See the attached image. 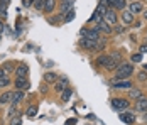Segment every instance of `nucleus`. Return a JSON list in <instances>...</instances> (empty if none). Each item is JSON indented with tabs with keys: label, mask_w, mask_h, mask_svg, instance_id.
<instances>
[{
	"label": "nucleus",
	"mask_w": 147,
	"mask_h": 125,
	"mask_svg": "<svg viewBox=\"0 0 147 125\" xmlns=\"http://www.w3.org/2000/svg\"><path fill=\"white\" fill-rule=\"evenodd\" d=\"M134 73V66L130 63H122V64H118L117 66V80H127L129 76H132Z\"/></svg>",
	"instance_id": "f257e3e1"
},
{
	"label": "nucleus",
	"mask_w": 147,
	"mask_h": 125,
	"mask_svg": "<svg viewBox=\"0 0 147 125\" xmlns=\"http://www.w3.org/2000/svg\"><path fill=\"white\" fill-rule=\"evenodd\" d=\"M81 36H83V39H90V41H98L100 39V30L95 27V29H88V27H85V29H81Z\"/></svg>",
	"instance_id": "f03ea898"
},
{
	"label": "nucleus",
	"mask_w": 147,
	"mask_h": 125,
	"mask_svg": "<svg viewBox=\"0 0 147 125\" xmlns=\"http://www.w3.org/2000/svg\"><path fill=\"white\" fill-rule=\"evenodd\" d=\"M129 105H130V101H129L127 98H113V100H112V107H113L115 110H118V111L127 110Z\"/></svg>",
	"instance_id": "7ed1b4c3"
},
{
	"label": "nucleus",
	"mask_w": 147,
	"mask_h": 125,
	"mask_svg": "<svg viewBox=\"0 0 147 125\" xmlns=\"http://www.w3.org/2000/svg\"><path fill=\"white\" fill-rule=\"evenodd\" d=\"M103 17H105L103 20H105V22H107L108 26H117L118 15H117V12H115V10H112V9H108V10H107V14L103 15Z\"/></svg>",
	"instance_id": "20e7f679"
},
{
	"label": "nucleus",
	"mask_w": 147,
	"mask_h": 125,
	"mask_svg": "<svg viewBox=\"0 0 147 125\" xmlns=\"http://www.w3.org/2000/svg\"><path fill=\"white\" fill-rule=\"evenodd\" d=\"M29 86H30V83H29V80H27V78H17V80H15V88H17V90H20V91L29 90Z\"/></svg>",
	"instance_id": "39448f33"
},
{
	"label": "nucleus",
	"mask_w": 147,
	"mask_h": 125,
	"mask_svg": "<svg viewBox=\"0 0 147 125\" xmlns=\"http://www.w3.org/2000/svg\"><path fill=\"white\" fill-rule=\"evenodd\" d=\"M113 88H117V90H130L132 88V81H129V80H117L113 83Z\"/></svg>",
	"instance_id": "423d86ee"
},
{
	"label": "nucleus",
	"mask_w": 147,
	"mask_h": 125,
	"mask_svg": "<svg viewBox=\"0 0 147 125\" xmlns=\"http://www.w3.org/2000/svg\"><path fill=\"white\" fill-rule=\"evenodd\" d=\"M129 12L130 14H140V12H144V5L140 3V2H137V0H134L132 3H130V7H129Z\"/></svg>",
	"instance_id": "0eeeda50"
},
{
	"label": "nucleus",
	"mask_w": 147,
	"mask_h": 125,
	"mask_svg": "<svg viewBox=\"0 0 147 125\" xmlns=\"http://www.w3.org/2000/svg\"><path fill=\"white\" fill-rule=\"evenodd\" d=\"M96 29H98L100 32H103V34H112V32H113L112 26H108V24H107L103 19L100 20V22H98V24H96Z\"/></svg>",
	"instance_id": "6e6552de"
},
{
	"label": "nucleus",
	"mask_w": 147,
	"mask_h": 125,
	"mask_svg": "<svg viewBox=\"0 0 147 125\" xmlns=\"http://www.w3.org/2000/svg\"><path fill=\"white\" fill-rule=\"evenodd\" d=\"M27 74H29V68L26 64L17 66V70H15V76L17 78H27Z\"/></svg>",
	"instance_id": "1a4fd4ad"
},
{
	"label": "nucleus",
	"mask_w": 147,
	"mask_h": 125,
	"mask_svg": "<svg viewBox=\"0 0 147 125\" xmlns=\"http://www.w3.org/2000/svg\"><path fill=\"white\" fill-rule=\"evenodd\" d=\"M135 110L146 113V111H147V98L142 97L140 100H137V101H135Z\"/></svg>",
	"instance_id": "9d476101"
},
{
	"label": "nucleus",
	"mask_w": 147,
	"mask_h": 125,
	"mask_svg": "<svg viewBox=\"0 0 147 125\" xmlns=\"http://www.w3.org/2000/svg\"><path fill=\"white\" fill-rule=\"evenodd\" d=\"M120 118H122V120H123L125 124H129V125L135 122V115H134L132 111H125V113L122 111V113H120Z\"/></svg>",
	"instance_id": "9b49d317"
},
{
	"label": "nucleus",
	"mask_w": 147,
	"mask_h": 125,
	"mask_svg": "<svg viewBox=\"0 0 147 125\" xmlns=\"http://www.w3.org/2000/svg\"><path fill=\"white\" fill-rule=\"evenodd\" d=\"M54 7H56V0H44L42 12H46V14H51V12H54Z\"/></svg>",
	"instance_id": "f8f14e48"
},
{
	"label": "nucleus",
	"mask_w": 147,
	"mask_h": 125,
	"mask_svg": "<svg viewBox=\"0 0 147 125\" xmlns=\"http://www.w3.org/2000/svg\"><path fill=\"white\" fill-rule=\"evenodd\" d=\"M80 46H81L83 49H90V51H95V47H96V42H95V41H90V39H81Z\"/></svg>",
	"instance_id": "ddd939ff"
},
{
	"label": "nucleus",
	"mask_w": 147,
	"mask_h": 125,
	"mask_svg": "<svg viewBox=\"0 0 147 125\" xmlns=\"http://www.w3.org/2000/svg\"><path fill=\"white\" fill-rule=\"evenodd\" d=\"M96 63L100 64V66H103V68H107L110 63H112V56H107V54H102L98 59H96Z\"/></svg>",
	"instance_id": "4468645a"
},
{
	"label": "nucleus",
	"mask_w": 147,
	"mask_h": 125,
	"mask_svg": "<svg viewBox=\"0 0 147 125\" xmlns=\"http://www.w3.org/2000/svg\"><path fill=\"white\" fill-rule=\"evenodd\" d=\"M56 80H58V74H56L54 71H47V73H44V81L46 83H56Z\"/></svg>",
	"instance_id": "2eb2a0df"
},
{
	"label": "nucleus",
	"mask_w": 147,
	"mask_h": 125,
	"mask_svg": "<svg viewBox=\"0 0 147 125\" xmlns=\"http://www.w3.org/2000/svg\"><path fill=\"white\" fill-rule=\"evenodd\" d=\"M142 97H144V95H142V91H140L139 88H130V90H129V98H137V100H140Z\"/></svg>",
	"instance_id": "dca6fc26"
},
{
	"label": "nucleus",
	"mask_w": 147,
	"mask_h": 125,
	"mask_svg": "<svg viewBox=\"0 0 147 125\" xmlns=\"http://www.w3.org/2000/svg\"><path fill=\"white\" fill-rule=\"evenodd\" d=\"M122 20H123L125 24H132L134 22V14H130L129 10H123V12H122Z\"/></svg>",
	"instance_id": "f3484780"
},
{
	"label": "nucleus",
	"mask_w": 147,
	"mask_h": 125,
	"mask_svg": "<svg viewBox=\"0 0 147 125\" xmlns=\"http://www.w3.org/2000/svg\"><path fill=\"white\" fill-rule=\"evenodd\" d=\"M71 9H73V0H69V2H63L61 3V14L64 15L68 10L71 12Z\"/></svg>",
	"instance_id": "a211bd4d"
},
{
	"label": "nucleus",
	"mask_w": 147,
	"mask_h": 125,
	"mask_svg": "<svg viewBox=\"0 0 147 125\" xmlns=\"http://www.w3.org/2000/svg\"><path fill=\"white\" fill-rule=\"evenodd\" d=\"M22 98H24V91L17 90L15 93H12V103H14V105H17L19 101H22Z\"/></svg>",
	"instance_id": "6ab92c4d"
},
{
	"label": "nucleus",
	"mask_w": 147,
	"mask_h": 125,
	"mask_svg": "<svg viewBox=\"0 0 147 125\" xmlns=\"http://www.w3.org/2000/svg\"><path fill=\"white\" fill-rule=\"evenodd\" d=\"M71 93H73V91H71L69 88H64V90L61 91V100H63V101H68V100L71 98Z\"/></svg>",
	"instance_id": "aec40b11"
},
{
	"label": "nucleus",
	"mask_w": 147,
	"mask_h": 125,
	"mask_svg": "<svg viewBox=\"0 0 147 125\" xmlns=\"http://www.w3.org/2000/svg\"><path fill=\"white\" fill-rule=\"evenodd\" d=\"M10 100H12V93H10V91H7V93L0 95V105H3V103H9Z\"/></svg>",
	"instance_id": "412c9836"
},
{
	"label": "nucleus",
	"mask_w": 147,
	"mask_h": 125,
	"mask_svg": "<svg viewBox=\"0 0 147 125\" xmlns=\"http://www.w3.org/2000/svg\"><path fill=\"white\" fill-rule=\"evenodd\" d=\"M107 10H108V9H107L105 5H102V3H100V5L96 7V10H95V12H96V14L100 15V17H103V15L107 14Z\"/></svg>",
	"instance_id": "4be33fe9"
},
{
	"label": "nucleus",
	"mask_w": 147,
	"mask_h": 125,
	"mask_svg": "<svg viewBox=\"0 0 147 125\" xmlns=\"http://www.w3.org/2000/svg\"><path fill=\"white\" fill-rule=\"evenodd\" d=\"M10 125H22V118H20V115L10 117Z\"/></svg>",
	"instance_id": "5701e85b"
},
{
	"label": "nucleus",
	"mask_w": 147,
	"mask_h": 125,
	"mask_svg": "<svg viewBox=\"0 0 147 125\" xmlns=\"http://www.w3.org/2000/svg\"><path fill=\"white\" fill-rule=\"evenodd\" d=\"M34 9H37V10H42V7H44V0H34Z\"/></svg>",
	"instance_id": "b1692460"
},
{
	"label": "nucleus",
	"mask_w": 147,
	"mask_h": 125,
	"mask_svg": "<svg viewBox=\"0 0 147 125\" xmlns=\"http://www.w3.org/2000/svg\"><path fill=\"white\" fill-rule=\"evenodd\" d=\"M64 88H68V86H66L64 83H61V81H58V83H54V90H56V91H59V93H61V91H63Z\"/></svg>",
	"instance_id": "393cba45"
},
{
	"label": "nucleus",
	"mask_w": 147,
	"mask_h": 125,
	"mask_svg": "<svg viewBox=\"0 0 147 125\" xmlns=\"http://www.w3.org/2000/svg\"><path fill=\"white\" fill-rule=\"evenodd\" d=\"M9 84H10V80H9V78H7V76H5V78H2V80H0V88H7V86H9Z\"/></svg>",
	"instance_id": "a878e982"
},
{
	"label": "nucleus",
	"mask_w": 147,
	"mask_h": 125,
	"mask_svg": "<svg viewBox=\"0 0 147 125\" xmlns=\"http://www.w3.org/2000/svg\"><path fill=\"white\" fill-rule=\"evenodd\" d=\"M100 20H102V17H100V15L96 14V12H95V14H93L91 17H90V22H96V24H98Z\"/></svg>",
	"instance_id": "bb28decb"
},
{
	"label": "nucleus",
	"mask_w": 147,
	"mask_h": 125,
	"mask_svg": "<svg viewBox=\"0 0 147 125\" xmlns=\"http://www.w3.org/2000/svg\"><path fill=\"white\" fill-rule=\"evenodd\" d=\"M132 61H134V63H140V61H142V54H140V53L132 54Z\"/></svg>",
	"instance_id": "cd10ccee"
},
{
	"label": "nucleus",
	"mask_w": 147,
	"mask_h": 125,
	"mask_svg": "<svg viewBox=\"0 0 147 125\" xmlns=\"http://www.w3.org/2000/svg\"><path fill=\"white\" fill-rule=\"evenodd\" d=\"M115 9H117V10H123V9H125V0H118V3L115 5Z\"/></svg>",
	"instance_id": "c85d7f7f"
},
{
	"label": "nucleus",
	"mask_w": 147,
	"mask_h": 125,
	"mask_svg": "<svg viewBox=\"0 0 147 125\" xmlns=\"http://www.w3.org/2000/svg\"><path fill=\"white\" fill-rule=\"evenodd\" d=\"M137 78H139L140 81H146L147 80V71H140V73L137 74Z\"/></svg>",
	"instance_id": "c756f323"
},
{
	"label": "nucleus",
	"mask_w": 147,
	"mask_h": 125,
	"mask_svg": "<svg viewBox=\"0 0 147 125\" xmlns=\"http://www.w3.org/2000/svg\"><path fill=\"white\" fill-rule=\"evenodd\" d=\"M36 111H37V107H29V108H27V115H29V117H34Z\"/></svg>",
	"instance_id": "7c9ffc66"
},
{
	"label": "nucleus",
	"mask_w": 147,
	"mask_h": 125,
	"mask_svg": "<svg viewBox=\"0 0 147 125\" xmlns=\"http://www.w3.org/2000/svg\"><path fill=\"white\" fill-rule=\"evenodd\" d=\"M12 68H14V64H12V63H5L2 70H3V71H5V73H7V71H9V70H12Z\"/></svg>",
	"instance_id": "2f4dec72"
},
{
	"label": "nucleus",
	"mask_w": 147,
	"mask_h": 125,
	"mask_svg": "<svg viewBox=\"0 0 147 125\" xmlns=\"http://www.w3.org/2000/svg\"><path fill=\"white\" fill-rule=\"evenodd\" d=\"M115 32H117V34H123V32H125V29L122 27V26H117V27H115Z\"/></svg>",
	"instance_id": "473e14b6"
},
{
	"label": "nucleus",
	"mask_w": 147,
	"mask_h": 125,
	"mask_svg": "<svg viewBox=\"0 0 147 125\" xmlns=\"http://www.w3.org/2000/svg\"><path fill=\"white\" fill-rule=\"evenodd\" d=\"M59 81H61V83H64L66 86H68V78H66V76H61V78H59Z\"/></svg>",
	"instance_id": "72a5a7b5"
},
{
	"label": "nucleus",
	"mask_w": 147,
	"mask_h": 125,
	"mask_svg": "<svg viewBox=\"0 0 147 125\" xmlns=\"http://www.w3.org/2000/svg\"><path fill=\"white\" fill-rule=\"evenodd\" d=\"M74 17V12L73 10H71V12H69V14H68V17H66V19H64V20H71V19H73Z\"/></svg>",
	"instance_id": "f704fd0d"
},
{
	"label": "nucleus",
	"mask_w": 147,
	"mask_h": 125,
	"mask_svg": "<svg viewBox=\"0 0 147 125\" xmlns=\"http://www.w3.org/2000/svg\"><path fill=\"white\" fill-rule=\"evenodd\" d=\"M140 53H147V44H142L140 46Z\"/></svg>",
	"instance_id": "c9c22d12"
},
{
	"label": "nucleus",
	"mask_w": 147,
	"mask_h": 125,
	"mask_svg": "<svg viewBox=\"0 0 147 125\" xmlns=\"http://www.w3.org/2000/svg\"><path fill=\"white\" fill-rule=\"evenodd\" d=\"M5 76H7V74H5V71L0 70V80H2V78H5Z\"/></svg>",
	"instance_id": "e433bc0d"
},
{
	"label": "nucleus",
	"mask_w": 147,
	"mask_h": 125,
	"mask_svg": "<svg viewBox=\"0 0 147 125\" xmlns=\"http://www.w3.org/2000/svg\"><path fill=\"white\" fill-rule=\"evenodd\" d=\"M0 2H2V3H5V5H9V3H10V0H0Z\"/></svg>",
	"instance_id": "4c0bfd02"
},
{
	"label": "nucleus",
	"mask_w": 147,
	"mask_h": 125,
	"mask_svg": "<svg viewBox=\"0 0 147 125\" xmlns=\"http://www.w3.org/2000/svg\"><path fill=\"white\" fill-rule=\"evenodd\" d=\"M142 14H144V19H146V20H147V10H144Z\"/></svg>",
	"instance_id": "58836bf2"
},
{
	"label": "nucleus",
	"mask_w": 147,
	"mask_h": 125,
	"mask_svg": "<svg viewBox=\"0 0 147 125\" xmlns=\"http://www.w3.org/2000/svg\"><path fill=\"white\" fill-rule=\"evenodd\" d=\"M2 30H3V24L0 22V34H2Z\"/></svg>",
	"instance_id": "ea45409f"
},
{
	"label": "nucleus",
	"mask_w": 147,
	"mask_h": 125,
	"mask_svg": "<svg viewBox=\"0 0 147 125\" xmlns=\"http://www.w3.org/2000/svg\"><path fill=\"white\" fill-rule=\"evenodd\" d=\"M144 70H146V71H147V64H144Z\"/></svg>",
	"instance_id": "a19ab883"
},
{
	"label": "nucleus",
	"mask_w": 147,
	"mask_h": 125,
	"mask_svg": "<svg viewBox=\"0 0 147 125\" xmlns=\"http://www.w3.org/2000/svg\"><path fill=\"white\" fill-rule=\"evenodd\" d=\"M63 2H69V0H63Z\"/></svg>",
	"instance_id": "79ce46f5"
},
{
	"label": "nucleus",
	"mask_w": 147,
	"mask_h": 125,
	"mask_svg": "<svg viewBox=\"0 0 147 125\" xmlns=\"http://www.w3.org/2000/svg\"><path fill=\"white\" fill-rule=\"evenodd\" d=\"M132 2H134V0H132Z\"/></svg>",
	"instance_id": "37998d69"
}]
</instances>
